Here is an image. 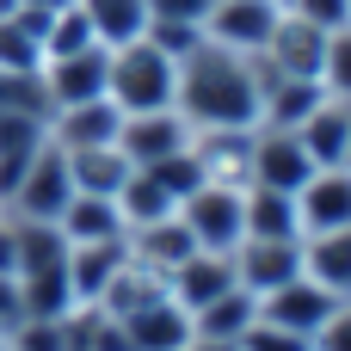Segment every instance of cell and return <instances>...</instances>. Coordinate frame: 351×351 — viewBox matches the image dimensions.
<instances>
[{
	"instance_id": "1",
	"label": "cell",
	"mask_w": 351,
	"mask_h": 351,
	"mask_svg": "<svg viewBox=\"0 0 351 351\" xmlns=\"http://www.w3.org/2000/svg\"><path fill=\"white\" fill-rule=\"evenodd\" d=\"M259 56H234L222 43H197L191 56H179V86H173V111L191 130H253L259 123Z\"/></svg>"
},
{
	"instance_id": "2",
	"label": "cell",
	"mask_w": 351,
	"mask_h": 351,
	"mask_svg": "<svg viewBox=\"0 0 351 351\" xmlns=\"http://www.w3.org/2000/svg\"><path fill=\"white\" fill-rule=\"evenodd\" d=\"M173 86H179V62L154 37H136L123 49H105V99L123 117L130 111H167L173 105Z\"/></svg>"
},
{
	"instance_id": "3",
	"label": "cell",
	"mask_w": 351,
	"mask_h": 351,
	"mask_svg": "<svg viewBox=\"0 0 351 351\" xmlns=\"http://www.w3.org/2000/svg\"><path fill=\"white\" fill-rule=\"evenodd\" d=\"M68 197H74L68 154H62L56 142H43V148L31 154V167L12 179V191L0 197V210H6V216H19V222H56V216L68 210Z\"/></svg>"
},
{
	"instance_id": "4",
	"label": "cell",
	"mask_w": 351,
	"mask_h": 351,
	"mask_svg": "<svg viewBox=\"0 0 351 351\" xmlns=\"http://www.w3.org/2000/svg\"><path fill=\"white\" fill-rule=\"evenodd\" d=\"M179 222L191 228L197 253H234L247 241V191H234V185H197L179 204Z\"/></svg>"
},
{
	"instance_id": "5",
	"label": "cell",
	"mask_w": 351,
	"mask_h": 351,
	"mask_svg": "<svg viewBox=\"0 0 351 351\" xmlns=\"http://www.w3.org/2000/svg\"><path fill=\"white\" fill-rule=\"evenodd\" d=\"M321 56H327V31L284 6L271 37H265V49H259V68L265 74H290V80H321Z\"/></svg>"
},
{
	"instance_id": "6",
	"label": "cell",
	"mask_w": 351,
	"mask_h": 351,
	"mask_svg": "<svg viewBox=\"0 0 351 351\" xmlns=\"http://www.w3.org/2000/svg\"><path fill=\"white\" fill-rule=\"evenodd\" d=\"M179 148H191V123L167 105V111H130L123 123H117V154L130 160V167H154V160H167V154H179Z\"/></svg>"
},
{
	"instance_id": "7",
	"label": "cell",
	"mask_w": 351,
	"mask_h": 351,
	"mask_svg": "<svg viewBox=\"0 0 351 351\" xmlns=\"http://www.w3.org/2000/svg\"><path fill=\"white\" fill-rule=\"evenodd\" d=\"M308 173H315V160H308V148L296 142V130H265V123H253V185L296 197V191L308 185Z\"/></svg>"
},
{
	"instance_id": "8",
	"label": "cell",
	"mask_w": 351,
	"mask_h": 351,
	"mask_svg": "<svg viewBox=\"0 0 351 351\" xmlns=\"http://www.w3.org/2000/svg\"><path fill=\"white\" fill-rule=\"evenodd\" d=\"M278 12H284L278 0H216L210 19H204V37L234 49V56H259L271 25H278Z\"/></svg>"
},
{
	"instance_id": "9",
	"label": "cell",
	"mask_w": 351,
	"mask_h": 351,
	"mask_svg": "<svg viewBox=\"0 0 351 351\" xmlns=\"http://www.w3.org/2000/svg\"><path fill=\"white\" fill-rule=\"evenodd\" d=\"M228 259H234V284H241L253 302L271 296L278 284L302 278V241H241Z\"/></svg>"
},
{
	"instance_id": "10",
	"label": "cell",
	"mask_w": 351,
	"mask_h": 351,
	"mask_svg": "<svg viewBox=\"0 0 351 351\" xmlns=\"http://www.w3.org/2000/svg\"><path fill=\"white\" fill-rule=\"evenodd\" d=\"M333 308H339V296L321 290L315 278H290V284H278L271 296H259V321H271V327H284V333H302V339H315V327H321Z\"/></svg>"
},
{
	"instance_id": "11",
	"label": "cell",
	"mask_w": 351,
	"mask_h": 351,
	"mask_svg": "<svg viewBox=\"0 0 351 351\" xmlns=\"http://www.w3.org/2000/svg\"><path fill=\"white\" fill-rule=\"evenodd\" d=\"M296 210H302V241L351 228V167H315L308 185L296 191Z\"/></svg>"
},
{
	"instance_id": "12",
	"label": "cell",
	"mask_w": 351,
	"mask_h": 351,
	"mask_svg": "<svg viewBox=\"0 0 351 351\" xmlns=\"http://www.w3.org/2000/svg\"><path fill=\"white\" fill-rule=\"evenodd\" d=\"M191 154L204 167V185H253V130H191Z\"/></svg>"
},
{
	"instance_id": "13",
	"label": "cell",
	"mask_w": 351,
	"mask_h": 351,
	"mask_svg": "<svg viewBox=\"0 0 351 351\" xmlns=\"http://www.w3.org/2000/svg\"><path fill=\"white\" fill-rule=\"evenodd\" d=\"M43 99L49 111L56 105H86V99H105V49H74V56H49L43 68Z\"/></svg>"
},
{
	"instance_id": "14",
	"label": "cell",
	"mask_w": 351,
	"mask_h": 351,
	"mask_svg": "<svg viewBox=\"0 0 351 351\" xmlns=\"http://www.w3.org/2000/svg\"><path fill=\"white\" fill-rule=\"evenodd\" d=\"M117 123H123V111H117L111 99L56 105V111H49V142H56L62 154H80V148H105V142H117Z\"/></svg>"
},
{
	"instance_id": "15",
	"label": "cell",
	"mask_w": 351,
	"mask_h": 351,
	"mask_svg": "<svg viewBox=\"0 0 351 351\" xmlns=\"http://www.w3.org/2000/svg\"><path fill=\"white\" fill-rule=\"evenodd\" d=\"M296 142L308 148L315 167H351V105L321 93V105L296 123Z\"/></svg>"
},
{
	"instance_id": "16",
	"label": "cell",
	"mask_w": 351,
	"mask_h": 351,
	"mask_svg": "<svg viewBox=\"0 0 351 351\" xmlns=\"http://www.w3.org/2000/svg\"><path fill=\"white\" fill-rule=\"evenodd\" d=\"M222 290H234V259H228V253H191L185 265L167 271V296H173L185 315H197V308L216 302Z\"/></svg>"
},
{
	"instance_id": "17",
	"label": "cell",
	"mask_w": 351,
	"mask_h": 351,
	"mask_svg": "<svg viewBox=\"0 0 351 351\" xmlns=\"http://www.w3.org/2000/svg\"><path fill=\"white\" fill-rule=\"evenodd\" d=\"M56 228H62L68 247H99V241H123V234H130L117 197H93V191H74L68 210L56 216Z\"/></svg>"
},
{
	"instance_id": "18",
	"label": "cell",
	"mask_w": 351,
	"mask_h": 351,
	"mask_svg": "<svg viewBox=\"0 0 351 351\" xmlns=\"http://www.w3.org/2000/svg\"><path fill=\"white\" fill-rule=\"evenodd\" d=\"M130 247L123 241H99V247H68V290L74 308H99V296L111 290V278L123 271Z\"/></svg>"
},
{
	"instance_id": "19",
	"label": "cell",
	"mask_w": 351,
	"mask_h": 351,
	"mask_svg": "<svg viewBox=\"0 0 351 351\" xmlns=\"http://www.w3.org/2000/svg\"><path fill=\"white\" fill-rule=\"evenodd\" d=\"M117 327H123L130 351H185V346H191V315H185L173 296H160V302L136 308V315H130V321H117Z\"/></svg>"
},
{
	"instance_id": "20",
	"label": "cell",
	"mask_w": 351,
	"mask_h": 351,
	"mask_svg": "<svg viewBox=\"0 0 351 351\" xmlns=\"http://www.w3.org/2000/svg\"><path fill=\"white\" fill-rule=\"evenodd\" d=\"M123 247H130V259H142V265H148V271H160V278L197 253V241H191V228L179 222V210H173V216H160V222H148V228H130V234H123Z\"/></svg>"
},
{
	"instance_id": "21",
	"label": "cell",
	"mask_w": 351,
	"mask_h": 351,
	"mask_svg": "<svg viewBox=\"0 0 351 351\" xmlns=\"http://www.w3.org/2000/svg\"><path fill=\"white\" fill-rule=\"evenodd\" d=\"M93 25V43L99 49H123L136 37H148V0H74Z\"/></svg>"
},
{
	"instance_id": "22",
	"label": "cell",
	"mask_w": 351,
	"mask_h": 351,
	"mask_svg": "<svg viewBox=\"0 0 351 351\" xmlns=\"http://www.w3.org/2000/svg\"><path fill=\"white\" fill-rule=\"evenodd\" d=\"M247 241H302V210L290 191L247 185Z\"/></svg>"
},
{
	"instance_id": "23",
	"label": "cell",
	"mask_w": 351,
	"mask_h": 351,
	"mask_svg": "<svg viewBox=\"0 0 351 351\" xmlns=\"http://www.w3.org/2000/svg\"><path fill=\"white\" fill-rule=\"evenodd\" d=\"M302 278H315L321 290H333L346 302L351 296V228H339V234H308L302 241Z\"/></svg>"
},
{
	"instance_id": "24",
	"label": "cell",
	"mask_w": 351,
	"mask_h": 351,
	"mask_svg": "<svg viewBox=\"0 0 351 351\" xmlns=\"http://www.w3.org/2000/svg\"><path fill=\"white\" fill-rule=\"evenodd\" d=\"M130 173H136V167L117 154V142L68 154V179H74V191H93V197H117V191L130 185Z\"/></svg>"
},
{
	"instance_id": "25",
	"label": "cell",
	"mask_w": 351,
	"mask_h": 351,
	"mask_svg": "<svg viewBox=\"0 0 351 351\" xmlns=\"http://www.w3.org/2000/svg\"><path fill=\"white\" fill-rule=\"evenodd\" d=\"M160 296H167V278L148 271L142 259H123V271L111 278V290L99 296V308H105L111 321H130L136 308H148V302H160Z\"/></svg>"
},
{
	"instance_id": "26",
	"label": "cell",
	"mask_w": 351,
	"mask_h": 351,
	"mask_svg": "<svg viewBox=\"0 0 351 351\" xmlns=\"http://www.w3.org/2000/svg\"><path fill=\"white\" fill-rule=\"evenodd\" d=\"M253 321H259V302L234 284V290H222L216 302H204V308L191 315V339H241Z\"/></svg>"
},
{
	"instance_id": "27",
	"label": "cell",
	"mask_w": 351,
	"mask_h": 351,
	"mask_svg": "<svg viewBox=\"0 0 351 351\" xmlns=\"http://www.w3.org/2000/svg\"><path fill=\"white\" fill-rule=\"evenodd\" d=\"M117 210H123V228H148V222H160V216H173L179 204H173V191L154 179V173H130V185L117 191Z\"/></svg>"
},
{
	"instance_id": "28",
	"label": "cell",
	"mask_w": 351,
	"mask_h": 351,
	"mask_svg": "<svg viewBox=\"0 0 351 351\" xmlns=\"http://www.w3.org/2000/svg\"><path fill=\"white\" fill-rule=\"evenodd\" d=\"M321 93H327V99H346V105H351V25L327 31V56H321Z\"/></svg>"
},
{
	"instance_id": "29",
	"label": "cell",
	"mask_w": 351,
	"mask_h": 351,
	"mask_svg": "<svg viewBox=\"0 0 351 351\" xmlns=\"http://www.w3.org/2000/svg\"><path fill=\"white\" fill-rule=\"evenodd\" d=\"M142 173H154L167 191H173V204H185L197 185H204V167H197V154L191 148H179V154H167V160H154V167H142Z\"/></svg>"
},
{
	"instance_id": "30",
	"label": "cell",
	"mask_w": 351,
	"mask_h": 351,
	"mask_svg": "<svg viewBox=\"0 0 351 351\" xmlns=\"http://www.w3.org/2000/svg\"><path fill=\"white\" fill-rule=\"evenodd\" d=\"M0 346H6V351H68V333H62V321H37V315H25L19 327L0 333Z\"/></svg>"
},
{
	"instance_id": "31",
	"label": "cell",
	"mask_w": 351,
	"mask_h": 351,
	"mask_svg": "<svg viewBox=\"0 0 351 351\" xmlns=\"http://www.w3.org/2000/svg\"><path fill=\"white\" fill-rule=\"evenodd\" d=\"M216 0H148V25H204Z\"/></svg>"
},
{
	"instance_id": "32",
	"label": "cell",
	"mask_w": 351,
	"mask_h": 351,
	"mask_svg": "<svg viewBox=\"0 0 351 351\" xmlns=\"http://www.w3.org/2000/svg\"><path fill=\"white\" fill-rule=\"evenodd\" d=\"M241 351H308L302 333H284V327H271V321H253L247 333H241Z\"/></svg>"
},
{
	"instance_id": "33",
	"label": "cell",
	"mask_w": 351,
	"mask_h": 351,
	"mask_svg": "<svg viewBox=\"0 0 351 351\" xmlns=\"http://www.w3.org/2000/svg\"><path fill=\"white\" fill-rule=\"evenodd\" d=\"M308 351H351V296L315 327V339H308Z\"/></svg>"
},
{
	"instance_id": "34",
	"label": "cell",
	"mask_w": 351,
	"mask_h": 351,
	"mask_svg": "<svg viewBox=\"0 0 351 351\" xmlns=\"http://www.w3.org/2000/svg\"><path fill=\"white\" fill-rule=\"evenodd\" d=\"M290 12H302V19H308V25H321V31L351 25V0H290Z\"/></svg>"
},
{
	"instance_id": "35",
	"label": "cell",
	"mask_w": 351,
	"mask_h": 351,
	"mask_svg": "<svg viewBox=\"0 0 351 351\" xmlns=\"http://www.w3.org/2000/svg\"><path fill=\"white\" fill-rule=\"evenodd\" d=\"M19 271V222L0 210V278H12Z\"/></svg>"
},
{
	"instance_id": "36",
	"label": "cell",
	"mask_w": 351,
	"mask_h": 351,
	"mask_svg": "<svg viewBox=\"0 0 351 351\" xmlns=\"http://www.w3.org/2000/svg\"><path fill=\"white\" fill-rule=\"evenodd\" d=\"M191 351H241V339H191Z\"/></svg>"
},
{
	"instance_id": "37",
	"label": "cell",
	"mask_w": 351,
	"mask_h": 351,
	"mask_svg": "<svg viewBox=\"0 0 351 351\" xmlns=\"http://www.w3.org/2000/svg\"><path fill=\"white\" fill-rule=\"evenodd\" d=\"M19 6H25V0H0V25H6V19H12Z\"/></svg>"
},
{
	"instance_id": "38",
	"label": "cell",
	"mask_w": 351,
	"mask_h": 351,
	"mask_svg": "<svg viewBox=\"0 0 351 351\" xmlns=\"http://www.w3.org/2000/svg\"><path fill=\"white\" fill-rule=\"evenodd\" d=\"M278 6H290V0H278Z\"/></svg>"
},
{
	"instance_id": "39",
	"label": "cell",
	"mask_w": 351,
	"mask_h": 351,
	"mask_svg": "<svg viewBox=\"0 0 351 351\" xmlns=\"http://www.w3.org/2000/svg\"><path fill=\"white\" fill-rule=\"evenodd\" d=\"M0 351H6V346H0Z\"/></svg>"
}]
</instances>
